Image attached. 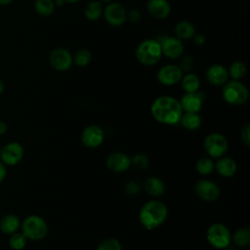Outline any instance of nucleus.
Returning a JSON list of instances; mask_svg holds the SVG:
<instances>
[{
    "label": "nucleus",
    "instance_id": "nucleus-44",
    "mask_svg": "<svg viewBox=\"0 0 250 250\" xmlns=\"http://www.w3.org/2000/svg\"><path fill=\"white\" fill-rule=\"evenodd\" d=\"M64 2H66V3H76V2H78L79 0H63Z\"/></svg>",
    "mask_w": 250,
    "mask_h": 250
},
{
    "label": "nucleus",
    "instance_id": "nucleus-7",
    "mask_svg": "<svg viewBox=\"0 0 250 250\" xmlns=\"http://www.w3.org/2000/svg\"><path fill=\"white\" fill-rule=\"evenodd\" d=\"M228 140L219 133H211L204 140V148L208 155L217 158L221 157L228 149Z\"/></svg>",
    "mask_w": 250,
    "mask_h": 250
},
{
    "label": "nucleus",
    "instance_id": "nucleus-20",
    "mask_svg": "<svg viewBox=\"0 0 250 250\" xmlns=\"http://www.w3.org/2000/svg\"><path fill=\"white\" fill-rule=\"evenodd\" d=\"M144 188L147 194L153 197H158L164 193V183L156 177H149L144 183Z\"/></svg>",
    "mask_w": 250,
    "mask_h": 250
},
{
    "label": "nucleus",
    "instance_id": "nucleus-5",
    "mask_svg": "<svg viewBox=\"0 0 250 250\" xmlns=\"http://www.w3.org/2000/svg\"><path fill=\"white\" fill-rule=\"evenodd\" d=\"M224 85L222 96L226 103L232 105H240L247 102L249 93L244 84L238 80H232Z\"/></svg>",
    "mask_w": 250,
    "mask_h": 250
},
{
    "label": "nucleus",
    "instance_id": "nucleus-15",
    "mask_svg": "<svg viewBox=\"0 0 250 250\" xmlns=\"http://www.w3.org/2000/svg\"><path fill=\"white\" fill-rule=\"evenodd\" d=\"M162 55L169 59H178L184 53V45L177 37H166L160 42Z\"/></svg>",
    "mask_w": 250,
    "mask_h": 250
},
{
    "label": "nucleus",
    "instance_id": "nucleus-28",
    "mask_svg": "<svg viewBox=\"0 0 250 250\" xmlns=\"http://www.w3.org/2000/svg\"><path fill=\"white\" fill-rule=\"evenodd\" d=\"M10 238H9V246L14 249V250H21L25 247L26 242H27V238L25 237V235L21 231H16L12 234H10Z\"/></svg>",
    "mask_w": 250,
    "mask_h": 250
},
{
    "label": "nucleus",
    "instance_id": "nucleus-1",
    "mask_svg": "<svg viewBox=\"0 0 250 250\" xmlns=\"http://www.w3.org/2000/svg\"><path fill=\"white\" fill-rule=\"evenodd\" d=\"M150 110L153 118L165 125L177 124L183 114L180 102L170 96H161L155 99Z\"/></svg>",
    "mask_w": 250,
    "mask_h": 250
},
{
    "label": "nucleus",
    "instance_id": "nucleus-17",
    "mask_svg": "<svg viewBox=\"0 0 250 250\" xmlns=\"http://www.w3.org/2000/svg\"><path fill=\"white\" fill-rule=\"evenodd\" d=\"M146 9L151 17L158 20L167 18L171 12V7L167 0H148Z\"/></svg>",
    "mask_w": 250,
    "mask_h": 250
},
{
    "label": "nucleus",
    "instance_id": "nucleus-40",
    "mask_svg": "<svg viewBox=\"0 0 250 250\" xmlns=\"http://www.w3.org/2000/svg\"><path fill=\"white\" fill-rule=\"evenodd\" d=\"M7 130H8L7 124L5 122H3V121H0V135L5 134L7 132Z\"/></svg>",
    "mask_w": 250,
    "mask_h": 250
},
{
    "label": "nucleus",
    "instance_id": "nucleus-26",
    "mask_svg": "<svg viewBox=\"0 0 250 250\" xmlns=\"http://www.w3.org/2000/svg\"><path fill=\"white\" fill-rule=\"evenodd\" d=\"M55 2L53 0H35L34 9L36 13L43 17L51 16L55 11Z\"/></svg>",
    "mask_w": 250,
    "mask_h": 250
},
{
    "label": "nucleus",
    "instance_id": "nucleus-12",
    "mask_svg": "<svg viewBox=\"0 0 250 250\" xmlns=\"http://www.w3.org/2000/svg\"><path fill=\"white\" fill-rule=\"evenodd\" d=\"M104 130L98 125H89L82 131L81 142L90 148L98 147L104 142Z\"/></svg>",
    "mask_w": 250,
    "mask_h": 250
},
{
    "label": "nucleus",
    "instance_id": "nucleus-34",
    "mask_svg": "<svg viewBox=\"0 0 250 250\" xmlns=\"http://www.w3.org/2000/svg\"><path fill=\"white\" fill-rule=\"evenodd\" d=\"M182 72H188L193 66V59L190 56H185L182 58L179 65Z\"/></svg>",
    "mask_w": 250,
    "mask_h": 250
},
{
    "label": "nucleus",
    "instance_id": "nucleus-21",
    "mask_svg": "<svg viewBox=\"0 0 250 250\" xmlns=\"http://www.w3.org/2000/svg\"><path fill=\"white\" fill-rule=\"evenodd\" d=\"M21 221L18 216L14 214L5 215L0 221V229L5 234H12L19 230Z\"/></svg>",
    "mask_w": 250,
    "mask_h": 250
},
{
    "label": "nucleus",
    "instance_id": "nucleus-14",
    "mask_svg": "<svg viewBox=\"0 0 250 250\" xmlns=\"http://www.w3.org/2000/svg\"><path fill=\"white\" fill-rule=\"evenodd\" d=\"M105 164L110 171L114 173H122L130 168L132 162L131 158L127 154L117 151L112 152L107 156Z\"/></svg>",
    "mask_w": 250,
    "mask_h": 250
},
{
    "label": "nucleus",
    "instance_id": "nucleus-37",
    "mask_svg": "<svg viewBox=\"0 0 250 250\" xmlns=\"http://www.w3.org/2000/svg\"><path fill=\"white\" fill-rule=\"evenodd\" d=\"M128 18L131 21L133 22H136L138 21L140 19H141V13L138 11V10H132L129 15H128Z\"/></svg>",
    "mask_w": 250,
    "mask_h": 250
},
{
    "label": "nucleus",
    "instance_id": "nucleus-13",
    "mask_svg": "<svg viewBox=\"0 0 250 250\" xmlns=\"http://www.w3.org/2000/svg\"><path fill=\"white\" fill-rule=\"evenodd\" d=\"M183 72L178 65L167 64L162 66L157 72L158 81L165 86H172L181 81Z\"/></svg>",
    "mask_w": 250,
    "mask_h": 250
},
{
    "label": "nucleus",
    "instance_id": "nucleus-19",
    "mask_svg": "<svg viewBox=\"0 0 250 250\" xmlns=\"http://www.w3.org/2000/svg\"><path fill=\"white\" fill-rule=\"evenodd\" d=\"M216 171L225 178L232 177L236 172V163L230 157H222L214 165Z\"/></svg>",
    "mask_w": 250,
    "mask_h": 250
},
{
    "label": "nucleus",
    "instance_id": "nucleus-32",
    "mask_svg": "<svg viewBox=\"0 0 250 250\" xmlns=\"http://www.w3.org/2000/svg\"><path fill=\"white\" fill-rule=\"evenodd\" d=\"M97 250H121V244L116 238L107 237L100 242Z\"/></svg>",
    "mask_w": 250,
    "mask_h": 250
},
{
    "label": "nucleus",
    "instance_id": "nucleus-6",
    "mask_svg": "<svg viewBox=\"0 0 250 250\" xmlns=\"http://www.w3.org/2000/svg\"><path fill=\"white\" fill-rule=\"evenodd\" d=\"M206 237L209 244L217 249L226 248L229 246L231 240V235L229 229L220 223L213 224L209 227Z\"/></svg>",
    "mask_w": 250,
    "mask_h": 250
},
{
    "label": "nucleus",
    "instance_id": "nucleus-10",
    "mask_svg": "<svg viewBox=\"0 0 250 250\" xmlns=\"http://www.w3.org/2000/svg\"><path fill=\"white\" fill-rule=\"evenodd\" d=\"M104 15L106 22L112 26L122 25L127 19L125 8L120 3H116V2L109 3L105 7L104 11Z\"/></svg>",
    "mask_w": 250,
    "mask_h": 250
},
{
    "label": "nucleus",
    "instance_id": "nucleus-16",
    "mask_svg": "<svg viewBox=\"0 0 250 250\" xmlns=\"http://www.w3.org/2000/svg\"><path fill=\"white\" fill-rule=\"evenodd\" d=\"M204 97L202 92L186 93L180 102L182 109L186 112H198L202 106Z\"/></svg>",
    "mask_w": 250,
    "mask_h": 250
},
{
    "label": "nucleus",
    "instance_id": "nucleus-38",
    "mask_svg": "<svg viewBox=\"0 0 250 250\" xmlns=\"http://www.w3.org/2000/svg\"><path fill=\"white\" fill-rule=\"evenodd\" d=\"M192 38H193V41L196 45H202L205 42V36L203 34H200V33L194 34V36Z\"/></svg>",
    "mask_w": 250,
    "mask_h": 250
},
{
    "label": "nucleus",
    "instance_id": "nucleus-33",
    "mask_svg": "<svg viewBox=\"0 0 250 250\" xmlns=\"http://www.w3.org/2000/svg\"><path fill=\"white\" fill-rule=\"evenodd\" d=\"M131 162L136 167V169H139V170L146 169L148 166V164H149L148 158L146 155H144V154H136L131 159Z\"/></svg>",
    "mask_w": 250,
    "mask_h": 250
},
{
    "label": "nucleus",
    "instance_id": "nucleus-27",
    "mask_svg": "<svg viewBox=\"0 0 250 250\" xmlns=\"http://www.w3.org/2000/svg\"><path fill=\"white\" fill-rule=\"evenodd\" d=\"M233 243L238 247H247L250 243V230L248 229H238L231 237Z\"/></svg>",
    "mask_w": 250,
    "mask_h": 250
},
{
    "label": "nucleus",
    "instance_id": "nucleus-3",
    "mask_svg": "<svg viewBox=\"0 0 250 250\" xmlns=\"http://www.w3.org/2000/svg\"><path fill=\"white\" fill-rule=\"evenodd\" d=\"M162 56L160 42L154 39H146L141 42L136 50L138 62L144 65L151 66L156 64Z\"/></svg>",
    "mask_w": 250,
    "mask_h": 250
},
{
    "label": "nucleus",
    "instance_id": "nucleus-18",
    "mask_svg": "<svg viewBox=\"0 0 250 250\" xmlns=\"http://www.w3.org/2000/svg\"><path fill=\"white\" fill-rule=\"evenodd\" d=\"M229 78L228 70L225 66L221 64H213L210 67H208L206 71V79L209 83L220 86L227 83Z\"/></svg>",
    "mask_w": 250,
    "mask_h": 250
},
{
    "label": "nucleus",
    "instance_id": "nucleus-23",
    "mask_svg": "<svg viewBox=\"0 0 250 250\" xmlns=\"http://www.w3.org/2000/svg\"><path fill=\"white\" fill-rule=\"evenodd\" d=\"M179 122H181V125L185 129L193 131L201 125V117L197 112H185L182 114Z\"/></svg>",
    "mask_w": 250,
    "mask_h": 250
},
{
    "label": "nucleus",
    "instance_id": "nucleus-43",
    "mask_svg": "<svg viewBox=\"0 0 250 250\" xmlns=\"http://www.w3.org/2000/svg\"><path fill=\"white\" fill-rule=\"evenodd\" d=\"M65 2L63 1V0H56V2H55V5H57V6H62V4H64Z\"/></svg>",
    "mask_w": 250,
    "mask_h": 250
},
{
    "label": "nucleus",
    "instance_id": "nucleus-46",
    "mask_svg": "<svg viewBox=\"0 0 250 250\" xmlns=\"http://www.w3.org/2000/svg\"><path fill=\"white\" fill-rule=\"evenodd\" d=\"M1 147H2V146H0V150H1Z\"/></svg>",
    "mask_w": 250,
    "mask_h": 250
},
{
    "label": "nucleus",
    "instance_id": "nucleus-11",
    "mask_svg": "<svg viewBox=\"0 0 250 250\" xmlns=\"http://www.w3.org/2000/svg\"><path fill=\"white\" fill-rule=\"evenodd\" d=\"M194 192L205 201H214L220 195V188L216 183L210 180H200L194 186Z\"/></svg>",
    "mask_w": 250,
    "mask_h": 250
},
{
    "label": "nucleus",
    "instance_id": "nucleus-30",
    "mask_svg": "<svg viewBox=\"0 0 250 250\" xmlns=\"http://www.w3.org/2000/svg\"><path fill=\"white\" fill-rule=\"evenodd\" d=\"M73 62L77 65V66H86L87 64L90 63L91 60H92V55L90 53V51L86 50V49H80L78 50L74 57H73Z\"/></svg>",
    "mask_w": 250,
    "mask_h": 250
},
{
    "label": "nucleus",
    "instance_id": "nucleus-35",
    "mask_svg": "<svg viewBox=\"0 0 250 250\" xmlns=\"http://www.w3.org/2000/svg\"><path fill=\"white\" fill-rule=\"evenodd\" d=\"M125 190L128 194L131 195L138 194L141 190V185L136 181H129L125 186Z\"/></svg>",
    "mask_w": 250,
    "mask_h": 250
},
{
    "label": "nucleus",
    "instance_id": "nucleus-42",
    "mask_svg": "<svg viewBox=\"0 0 250 250\" xmlns=\"http://www.w3.org/2000/svg\"><path fill=\"white\" fill-rule=\"evenodd\" d=\"M12 2L13 0H0V5H9Z\"/></svg>",
    "mask_w": 250,
    "mask_h": 250
},
{
    "label": "nucleus",
    "instance_id": "nucleus-25",
    "mask_svg": "<svg viewBox=\"0 0 250 250\" xmlns=\"http://www.w3.org/2000/svg\"><path fill=\"white\" fill-rule=\"evenodd\" d=\"M182 87L186 93L196 92L200 85V80L198 76L194 73H188L181 79Z\"/></svg>",
    "mask_w": 250,
    "mask_h": 250
},
{
    "label": "nucleus",
    "instance_id": "nucleus-24",
    "mask_svg": "<svg viewBox=\"0 0 250 250\" xmlns=\"http://www.w3.org/2000/svg\"><path fill=\"white\" fill-rule=\"evenodd\" d=\"M104 12L102 2L100 1H91L89 2L84 10V15L89 21H97L101 18Z\"/></svg>",
    "mask_w": 250,
    "mask_h": 250
},
{
    "label": "nucleus",
    "instance_id": "nucleus-31",
    "mask_svg": "<svg viewBox=\"0 0 250 250\" xmlns=\"http://www.w3.org/2000/svg\"><path fill=\"white\" fill-rule=\"evenodd\" d=\"M196 170L201 175H208L214 170V163L208 157H201L196 162Z\"/></svg>",
    "mask_w": 250,
    "mask_h": 250
},
{
    "label": "nucleus",
    "instance_id": "nucleus-22",
    "mask_svg": "<svg viewBox=\"0 0 250 250\" xmlns=\"http://www.w3.org/2000/svg\"><path fill=\"white\" fill-rule=\"evenodd\" d=\"M175 33L178 39L188 40L194 36L195 28L191 22L188 21H182L176 24Z\"/></svg>",
    "mask_w": 250,
    "mask_h": 250
},
{
    "label": "nucleus",
    "instance_id": "nucleus-39",
    "mask_svg": "<svg viewBox=\"0 0 250 250\" xmlns=\"http://www.w3.org/2000/svg\"><path fill=\"white\" fill-rule=\"evenodd\" d=\"M6 174H7V170H6L5 164L0 161V184L4 181V179L6 177Z\"/></svg>",
    "mask_w": 250,
    "mask_h": 250
},
{
    "label": "nucleus",
    "instance_id": "nucleus-36",
    "mask_svg": "<svg viewBox=\"0 0 250 250\" xmlns=\"http://www.w3.org/2000/svg\"><path fill=\"white\" fill-rule=\"evenodd\" d=\"M241 140L245 146L250 145V125H245L241 130Z\"/></svg>",
    "mask_w": 250,
    "mask_h": 250
},
{
    "label": "nucleus",
    "instance_id": "nucleus-2",
    "mask_svg": "<svg viewBox=\"0 0 250 250\" xmlns=\"http://www.w3.org/2000/svg\"><path fill=\"white\" fill-rule=\"evenodd\" d=\"M168 215L166 205L159 200H150L145 203L141 210L139 219L141 224L148 230L161 226Z\"/></svg>",
    "mask_w": 250,
    "mask_h": 250
},
{
    "label": "nucleus",
    "instance_id": "nucleus-41",
    "mask_svg": "<svg viewBox=\"0 0 250 250\" xmlns=\"http://www.w3.org/2000/svg\"><path fill=\"white\" fill-rule=\"evenodd\" d=\"M4 89H5V85H4V82L0 79V96L3 94L4 92Z\"/></svg>",
    "mask_w": 250,
    "mask_h": 250
},
{
    "label": "nucleus",
    "instance_id": "nucleus-29",
    "mask_svg": "<svg viewBox=\"0 0 250 250\" xmlns=\"http://www.w3.org/2000/svg\"><path fill=\"white\" fill-rule=\"evenodd\" d=\"M228 73L233 80H239L246 73V65L240 61H235L230 64Z\"/></svg>",
    "mask_w": 250,
    "mask_h": 250
},
{
    "label": "nucleus",
    "instance_id": "nucleus-9",
    "mask_svg": "<svg viewBox=\"0 0 250 250\" xmlns=\"http://www.w3.org/2000/svg\"><path fill=\"white\" fill-rule=\"evenodd\" d=\"M23 147L18 142H11L1 147V162L6 165L14 166L18 164L23 157Z\"/></svg>",
    "mask_w": 250,
    "mask_h": 250
},
{
    "label": "nucleus",
    "instance_id": "nucleus-4",
    "mask_svg": "<svg viewBox=\"0 0 250 250\" xmlns=\"http://www.w3.org/2000/svg\"><path fill=\"white\" fill-rule=\"evenodd\" d=\"M21 232L29 240L38 241L43 239L48 233V226L45 220L37 215L26 217L21 224Z\"/></svg>",
    "mask_w": 250,
    "mask_h": 250
},
{
    "label": "nucleus",
    "instance_id": "nucleus-8",
    "mask_svg": "<svg viewBox=\"0 0 250 250\" xmlns=\"http://www.w3.org/2000/svg\"><path fill=\"white\" fill-rule=\"evenodd\" d=\"M49 63L55 70L66 71L71 67L73 60L68 50L64 48H56L52 50L49 55Z\"/></svg>",
    "mask_w": 250,
    "mask_h": 250
},
{
    "label": "nucleus",
    "instance_id": "nucleus-45",
    "mask_svg": "<svg viewBox=\"0 0 250 250\" xmlns=\"http://www.w3.org/2000/svg\"><path fill=\"white\" fill-rule=\"evenodd\" d=\"M101 1H103V2H110L111 0H101Z\"/></svg>",
    "mask_w": 250,
    "mask_h": 250
}]
</instances>
